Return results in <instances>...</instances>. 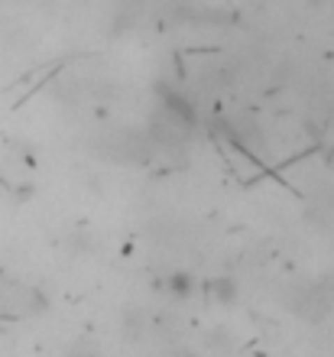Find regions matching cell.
<instances>
[{"mask_svg": "<svg viewBox=\"0 0 334 357\" xmlns=\"http://www.w3.org/2000/svg\"><path fill=\"white\" fill-rule=\"evenodd\" d=\"M166 289L176 296V299H188L192 292L198 289V282L192 280V273L185 270H179V273H169V280H166Z\"/></svg>", "mask_w": 334, "mask_h": 357, "instance_id": "6da1fadb", "label": "cell"}]
</instances>
